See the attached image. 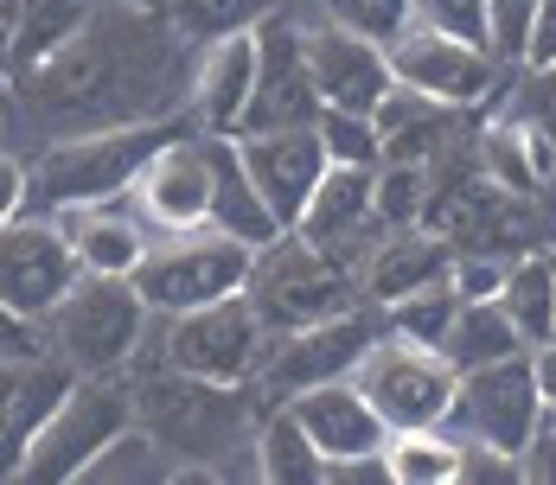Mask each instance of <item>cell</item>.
I'll list each match as a JSON object with an SVG mask.
<instances>
[{
	"label": "cell",
	"instance_id": "obj_24",
	"mask_svg": "<svg viewBox=\"0 0 556 485\" xmlns=\"http://www.w3.org/2000/svg\"><path fill=\"white\" fill-rule=\"evenodd\" d=\"M435 281H447V243L429 230H390V243H378V256L365 263L371 307H384L396 294H416V288H435Z\"/></svg>",
	"mask_w": 556,
	"mask_h": 485
},
{
	"label": "cell",
	"instance_id": "obj_37",
	"mask_svg": "<svg viewBox=\"0 0 556 485\" xmlns=\"http://www.w3.org/2000/svg\"><path fill=\"white\" fill-rule=\"evenodd\" d=\"M518 480V454H505L493 441H473L460 434V454H454V485H511Z\"/></svg>",
	"mask_w": 556,
	"mask_h": 485
},
{
	"label": "cell",
	"instance_id": "obj_14",
	"mask_svg": "<svg viewBox=\"0 0 556 485\" xmlns=\"http://www.w3.org/2000/svg\"><path fill=\"white\" fill-rule=\"evenodd\" d=\"M320 115L314 97V71H307V33L281 13L256 20V84L237 135H263V128H307Z\"/></svg>",
	"mask_w": 556,
	"mask_h": 485
},
{
	"label": "cell",
	"instance_id": "obj_34",
	"mask_svg": "<svg viewBox=\"0 0 556 485\" xmlns=\"http://www.w3.org/2000/svg\"><path fill=\"white\" fill-rule=\"evenodd\" d=\"M422 192H429V173L409 161H378L371 173V212H378V230H409L416 212H422Z\"/></svg>",
	"mask_w": 556,
	"mask_h": 485
},
{
	"label": "cell",
	"instance_id": "obj_11",
	"mask_svg": "<svg viewBox=\"0 0 556 485\" xmlns=\"http://www.w3.org/2000/svg\"><path fill=\"white\" fill-rule=\"evenodd\" d=\"M384 52H390V77H396L403 90L454 109V115H460V109H480L500 90V64H493L486 46L454 39V33H435V26H416V20L390 39Z\"/></svg>",
	"mask_w": 556,
	"mask_h": 485
},
{
	"label": "cell",
	"instance_id": "obj_43",
	"mask_svg": "<svg viewBox=\"0 0 556 485\" xmlns=\"http://www.w3.org/2000/svg\"><path fill=\"white\" fill-rule=\"evenodd\" d=\"M26 212V161H13L7 148H0V217Z\"/></svg>",
	"mask_w": 556,
	"mask_h": 485
},
{
	"label": "cell",
	"instance_id": "obj_28",
	"mask_svg": "<svg viewBox=\"0 0 556 485\" xmlns=\"http://www.w3.org/2000/svg\"><path fill=\"white\" fill-rule=\"evenodd\" d=\"M250 473L269 480V485H314L320 480V454L301 434V422L288 416V403H276L256 422V434H250Z\"/></svg>",
	"mask_w": 556,
	"mask_h": 485
},
{
	"label": "cell",
	"instance_id": "obj_39",
	"mask_svg": "<svg viewBox=\"0 0 556 485\" xmlns=\"http://www.w3.org/2000/svg\"><path fill=\"white\" fill-rule=\"evenodd\" d=\"M531 7L538 0H486V46H493V58H518Z\"/></svg>",
	"mask_w": 556,
	"mask_h": 485
},
{
	"label": "cell",
	"instance_id": "obj_35",
	"mask_svg": "<svg viewBox=\"0 0 556 485\" xmlns=\"http://www.w3.org/2000/svg\"><path fill=\"white\" fill-rule=\"evenodd\" d=\"M320 13L345 26V33H365V39H378L390 46L403 26H409V0H320Z\"/></svg>",
	"mask_w": 556,
	"mask_h": 485
},
{
	"label": "cell",
	"instance_id": "obj_19",
	"mask_svg": "<svg viewBox=\"0 0 556 485\" xmlns=\"http://www.w3.org/2000/svg\"><path fill=\"white\" fill-rule=\"evenodd\" d=\"M371 173L378 166H333L314 179V192H307V205L301 217L288 224V230H301V237H314L320 250H333L352 263V250L378 230V212H371Z\"/></svg>",
	"mask_w": 556,
	"mask_h": 485
},
{
	"label": "cell",
	"instance_id": "obj_40",
	"mask_svg": "<svg viewBox=\"0 0 556 485\" xmlns=\"http://www.w3.org/2000/svg\"><path fill=\"white\" fill-rule=\"evenodd\" d=\"M518 64H531V71H556V0H538V7H531Z\"/></svg>",
	"mask_w": 556,
	"mask_h": 485
},
{
	"label": "cell",
	"instance_id": "obj_10",
	"mask_svg": "<svg viewBox=\"0 0 556 485\" xmlns=\"http://www.w3.org/2000/svg\"><path fill=\"white\" fill-rule=\"evenodd\" d=\"M378 332H384V314L378 307H339V314L301 326V332H269L263 339V365H256L250 383H263L276 403H288L294 390L352 378V365L365 358V345Z\"/></svg>",
	"mask_w": 556,
	"mask_h": 485
},
{
	"label": "cell",
	"instance_id": "obj_20",
	"mask_svg": "<svg viewBox=\"0 0 556 485\" xmlns=\"http://www.w3.org/2000/svg\"><path fill=\"white\" fill-rule=\"evenodd\" d=\"M250 84H256V26L205 39L199 71H192V115H199V128L205 135H237Z\"/></svg>",
	"mask_w": 556,
	"mask_h": 485
},
{
	"label": "cell",
	"instance_id": "obj_1",
	"mask_svg": "<svg viewBox=\"0 0 556 485\" xmlns=\"http://www.w3.org/2000/svg\"><path fill=\"white\" fill-rule=\"evenodd\" d=\"M173 26H154L148 7H90V20L33 64L26 103L39 122L64 128H110V122H141L148 109L167 103V58Z\"/></svg>",
	"mask_w": 556,
	"mask_h": 485
},
{
	"label": "cell",
	"instance_id": "obj_31",
	"mask_svg": "<svg viewBox=\"0 0 556 485\" xmlns=\"http://www.w3.org/2000/svg\"><path fill=\"white\" fill-rule=\"evenodd\" d=\"M454 307H460V301H454V288H447V281H435V288H416V294H396V301H384L378 314H384V332H396V339L442 345Z\"/></svg>",
	"mask_w": 556,
	"mask_h": 485
},
{
	"label": "cell",
	"instance_id": "obj_23",
	"mask_svg": "<svg viewBox=\"0 0 556 485\" xmlns=\"http://www.w3.org/2000/svg\"><path fill=\"white\" fill-rule=\"evenodd\" d=\"M205 224L224 230V237H237L243 250H263V243L281 230L276 212L263 205V192L250 186V173H243V161H237L230 135H212V212H205Z\"/></svg>",
	"mask_w": 556,
	"mask_h": 485
},
{
	"label": "cell",
	"instance_id": "obj_21",
	"mask_svg": "<svg viewBox=\"0 0 556 485\" xmlns=\"http://www.w3.org/2000/svg\"><path fill=\"white\" fill-rule=\"evenodd\" d=\"M64 390H71V371H64L58 358H46V352L0 365V480L20 473L26 441H33V429L52 416V403Z\"/></svg>",
	"mask_w": 556,
	"mask_h": 485
},
{
	"label": "cell",
	"instance_id": "obj_6",
	"mask_svg": "<svg viewBox=\"0 0 556 485\" xmlns=\"http://www.w3.org/2000/svg\"><path fill=\"white\" fill-rule=\"evenodd\" d=\"M243 275H250V250L237 237H224L212 224H192V230H154L141 263L128 269V288L141 294L148 314H186V307H205L224 294H243Z\"/></svg>",
	"mask_w": 556,
	"mask_h": 485
},
{
	"label": "cell",
	"instance_id": "obj_22",
	"mask_svg": "<svg viewBox=\"0 0 556 485\" xmlns=\"http://www.w3.org/2000/svg\"><path fill=\"white\" fill-rule=\"evenodd\" d=\"M64 224V237H71V256H77V269L84 275H128L141 263V250H148V224L135 217V205L122 212V199H97V205H71V212H58Z\"/></svg>",
	"mask_w": 556,
	"mask_h": 485
},
{
	"label": "cell",
	"instance_id": "obj_25",
	"mask_svg": "<svg viewBox=\"0 0 556 485\" xmlns=\"http://www.w3.org/2000/svg\"><path fill=\"white\" fill-rule=\"evenodd\" d=\"M447 115H454V109L429 103V97H416V90H403V84H390V97L371 109L378 141H384V161L429 166V154H442V141H447Z\"/></svg>",
	"mask_w": 556,
	"mask_h": 485
},
{
	"label": "cell",
	"instance_id": "obj_44",
	"mask_svg": "<svg viewBox=\"0 0 556 485\" xmlns=\"http://www.w3.org/2000/svg\"><path fill=\"white\" fill-rule=\"evenodd\" d=\"M531 371H538V396H544V422L556 429V339L531 352Z\"/></svg>",
	"mask_w": 556,
	"mask_h": 485
},
{
	"label": "cell",
	"instance_id": "obj_42",
	"mask_svg": "<svg viewBox=\"0 0 556 485\" xmlns=\"http://www.w3.org/2000/svg\"><path fill=\"white\" fill-rule=\"evenodd\" d=\"M46 345H39V320H26V314H13L7 301H0V365H13V358H39Z\"/></svg>",
	"mask_w": 556,
	"mask_h": 485
},
{
	"label": "cell",
	"instance_id": "obj_27",
	"mask_svg": "<svg viewBox=\"0 0 556 485\" xmlns=\"http://www.w3.org/2000/svg\"><path fill=\"white\" fill-rule=\"evenodd\" d=\"M435 352H442V358L454 365V371H473V365H493V358L531 352V345L518 339V326L505 320V307H500V301H460Z\"/></svg>",
	"mask_w": 556,
	"mask_h": 485
},
{
	"label": "cell",
	"instance_id": "obj_45",
	"mask_svg": "<svg viewBox=\"0 0 556 485\" xmlns=\"http://www.w3.org/2000/svg\"><path fill=\"white\" fill-rule=\"evenodd\" d=\"M115 7H148V13H161L167 0H115Z\"/></svg>",
	"mask_w": 556,
	"mask_h": 485
},
{
	"label": "cell",
	"instance_id": "obj_4",
	"mask_svg": "<svg viewBox=\"0 0 556 485\" xmlns=\"http://www.w3.org/2000/svg\"><path fill=\"white\" fill-rule=\"evenodd\" d=\"M148 307L128 288V275H77L39 320V345L58 358L71 378H115L122 365H135L141 332H148Z\"/></svg>",
	"mask_w": 556,
	"mask_h": 485
},
{
	"label": "cell",
	"instance_id": "obj_15",
	"mask_svg": "<svg viewBox=\"0 0 556 485\" xmlns=\"http://www.w3.org/2000/svg\"><path fill=\"white\" fill-rule=\"evenodd\" d=\"M135 217L148 224V230H192V224H205L212 212V135H173L161 141L141 173L128 179V192H122Z\"/></svg>",
	"mask_w": 556,
	"mask_h": 485
},
{
	"label": "cell",
	"instance_id": "obj_16",
	"mask_svg": "<svg viewBox=\"0 0 556 485\" xmlns=\"http://www.w3.org/2000/svg\"><path fill=\"white\" fill-rule=\"evenodd\" d=\"M230 148H237V161L250 173V186L263 192V205L276 212V224L288 230L301 205H307V192H314V179L327 173V154H320V135H314V122L307 128H263V135H230Z\"/></svg>",
	"mask_w": 556,
	"mask_h": 485
},
{
	"label": "cell",
	"instance_id": "obj_41",
	"mask_svg": "<svg viewBox=\"0 0 556 485\" xmlns=\"http://www.w3.org/2000/svg\"><path fill=\"white\" fill-rule=\"evenodd\" d=\"M518 480L525 485H556V429L551 422L518 447Z\"/></svg>",
	"mask_w": 556,
	"mask_h": 485
},
{
	"label": "cell",
	"instance_id": "obj_18",
	"mask_svg": "<svg viewBox=\"0 0 556 485\" xmlns=\"http://www.w3.org/2000/svg\"><path fill=\"white\" fill-rule=\"evenodd\" d=\"M288 416H294L301 434L314 441L320 467H327V460H345V454H371V447H384V434H390L384 422H378V409L365 403V390H358L352 378L294 390V396H288Z\"/></svg>",
	"mask_w": 556,
	"mask_h": 485
},
{
	"label": "cell",
	"instance_id": "obj_32",
	"mask_svg": "<svg viewBox=\"0 0 556 485\" xmlns=\"http://www.w3.org/2000/svg\"><path fill=\"white\" fill-rule=\"evenodd\" d=\"M314 135H320V154L333 166H378L384 161L378 122L358 115V109H320V115H314Z\"/></svg>",
	"mask_w": 556,
	"mask_h": 485
},
{
	"label": "cell",
	"instance_id": "obj_30",
	"mask_svg": "<svg viewBox=\"0 0 556 485\" xmlns=\"http://www.w3.org/2000/svg\"><path fill=\"white\" fill-rule=\"evenodd\" d=\"M454 454H460L454 422H442V429H390L384 434L390 485H454Z\"/></svg>",
	"mask_w": 556,
	"mask_h": 485
},
{
	"label": "cell",
	"instance_id": "obj_17",
	"mask_svg": "<svg viewBox=\"0 0 556 485\" xmlns=\"http://www.w3.org/2000/svg\"><path fill=\"white\" fill-rule=\"evenodd\" d=\"M307 71H314V97L320 109H371L390 97V52L365 33H345V26H307Z\"/></svg>",
	"mask_w": 556,
	"mask_h": 485
},
{
	"label": "cell",
	"instance_id": "obj_8",
	"mask_svg": "<svg viewBox=\"0 0 556 485\" xmlns=\"http://www.w3.org/2000/svg\"><path fill=\"white\" fill-rule=\"evenodd\" d=\"M352 383L365 390V403L378 409L384 429H442L447 409H454L460 371L447 365L435 345L378 332V339L365 345V358L352 365Z\"/></svg>",
	"mask_w": 556,
	"mask_h": 485
},
{
	"label": "cell",
	"instance_id": "obj_29",
	"mask_svg": "<svg viewBox=\"0 0 556 485\" xmlns=\"http://www.w3.org/2000/svg\"><path fill=\"white\" fill-rule=\"evenodd\" d=\"M486 166L505 192H538L556 173V135L544 122H500L486 135Z\"/></svg>",
	"mask_w": 556,
	"mask_h": 485
},
{
	"label": "cell",
	"instance_id": "obj_5",
	"mask_svg": "<svg viewBox=\"0 0 556 485\" xmlns=\"http://www.w3.org/2000/svg\"><path fill=\"white\" fill-rule=\"evenodd\" d=\"M243 301H250L263 332H301V326L327 320L352 301V263L320 250L301 230H276L263 250H250Z\"/></svg>",
	"mask_w": 556,
	"mask_h": 485
},
{
	"label": "cell",
	"instance_id": "obj_33",
	"mask_svg": "<svg viewBox=\"0 0 556 485\" xmlns=\"http://www.w3.org/2000/svg\"><path fill=\"white\" fill-rule=\"evenodd\" d=\"M167 13L179 39H218V33H243L263 13H276V0H167Z\"/></svg>",
	"mask_w": 556,
	"mask_h": 485
},
{
	"label": "cell",
	"instance_id": "obj_7",
	"mask_svg": "<svg viewBox=\"0 0 556 485\" xmlns=\"http://www.w3.org/2000/svg\"><path fill=\"white\" fill-rule=\"evenodd\" d=\"M128 422H135V396L115 378H71V390L52 403V416L33 429L13 480H33V485L84 480V467H90Z\"/></svg>",
	"mask_w": 556,
	"mask_h": 485
},
{
	"label": "cell",
	"instance_id": "obj_9",
	"mask_svg": "<svg viewBox=\"0 0 556 485\" xmlns=\"http://www.w3.org/2000/svg\"><path fill=\"white\" fill-rule=\"evenodd\" d=\"M263 326L250 314L243 294H224V301H205V307H186V314H167V332H161V365L179 371V378H205V383H250L256 365H263Z\"/></svg>",
	"mask_w": 556,
	"mask_h": 485
},
{
	"label": "cell",
	"instance_id": "obj_26",
	"mask_svg": "<svg viewBox=\"0 0 556 485\" xmlns=\"http://www.w3.org/2000/svg\"><path fill=\"white\" fill-rule=\"evenodd\" d=\"M493 301L505 307V320L518 326V339H525L531 352L551 345L556 339V256L531 250V256L505 263V281H500Z\"/></svg>",
	"mask_w": 556,
	"mask_h": 485
},
{
	"label": "cell",
	"instance_id": "obj_38",
	"mask_svg": "<svg viewBox=\"0 0 556 485\" xmlns=\"http://www.w3.org/2000/svg\"><path fill=\"white\" fill-rule=\"evenodd\" d=\"M500 281H505V256H486V250L447 256V288H454V301H493Z\"/></svg>",
	"mask_w": 556,
	"mask_h": 485
},
{
	"label": "cell",
	"instance_id": "obj_2",
	"mask_svg": "<svg viewBox=\"0 0 556 485\" xmlns=\"http://www.w3.org/2000/svg\"><path fill=\"white\" fill-rule=\"evenodd\" d=\"M135 396V429L148 434L179 473H218L224 460L250 454V396L243 383H205V378H179L161 371L148 378Z\"/></svg>",
	"mask_w": 556,
	"mask_h": 485
},
{
	"label": "cell",
	"instance_id": "obj_13",
	"mask_svg": "<svg viewBox=\"0 0 556 485\" xmlns=\"http://www.w3.org/2000/svg\"><path fill=\"white\" fill-rule=\"evenodd\" d=\"M77 256L58 212H13L0 217V301L26 320H46L58 294L77 281Z\"/></svg>",
	"mask_w": 556,
	"mask_h": 485
},
{
	"label": "cell",
	"instance_id": "obj_36",
	"mask_svg": "<svg viewBox=\"0 0 556 485\" xmlns=\"http://www.w3.org/2000/svg\"><path fill=\"white\" fill-rule=\"evenodd\" d=\"M409 20H416V26H435V33H454V39L486 46V0H409ZM486 52H493V46H486Z\"/></svg>",
	"mask_w": 556,
	"mask_h": 485
},
{
	"label": "cell",
	"instance_id": "obj_3",
	"mask_svg": "<svg viewBox=\"0 0 556 485\" xmlns=\"http://www.w3.org/2000/svg\"><path fill=\"white\" fill-rule=\"evenodd\" d=\"M186 135V122H110V128H77L58 148H46L26 166V205L39 199V212H71V205H97V199H122L141 161Z\"/></svg>",
	"mask_w": 556,
	"mask_h": 485
},
{
	"label": "cell",
	"instance_id": "obj_12",
	"mask_svg": "<svg viewBox=\"0 0 556 485\" xmlns=\"http://www.w3.org/2000/svg\"><path fill=\"white\" fill-rule=\"evenodd\" d=\"M447 422H460V434H473V441H493L505 454H518L531 434L544 429V396H538L531 352H511V358L460 371Z\"/></svg>",
	"mask_w": 556,
	"mask_h": 485
}]
</instances>
